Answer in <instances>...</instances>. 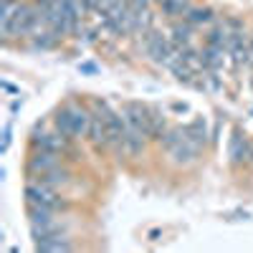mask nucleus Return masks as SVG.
Returning a JSON list of instances; mask_svg holds the SVG:
<instances>
[{
	"instance_id": "7ed1b4c3",
	"label": "nucleus",
	"mask_w": 253,
	"mask_h": 253,
	"mask_svg": "<svg viewBox=\"0 0 253 253\" xmlns=\"http://www.w3.org/2000/svg\"><path fill=\"white\" fill-rule=\"evenodd\" d=\"M56 165H58V152L38 150V152L31 157V162H28V170H31V172H38V175H43V172H48L51 167H56Z\"/></svg>"
},
{
	"instance_id": "f8f14e48",
	"label": "nucleus",
	"mask_w": 253,
	"mask_h": 253,
	"mask_svg": "<svg viewBox=\"0 0 253 253\" xmlns=\"http://www.w3.org/2000/svg\"><path fill=\"white\" fill-rule=\"evenodd\" d=\"M213 18L210 15V10L208 8H198V10H187V23H208V20Z\"/></svg>"
},
{
	"instance_id": "39448f33",
	"label": "nucleus",
	"mask_w": 253,
	"mask_h": 253,
	"mask_svg": "<svg viewBox=\"0 0 253 253\" xmlns=\"http://www.w3.org/2000/svg\"><path fill=\"white\" fill-rule=\"evenodd\" d=\"M53 124H56V129H58V134H61V137H66V139H76V134H74V119H71L69 107H63V109L53 117Z\"/></svg>"
},
{
	"instance_id": "9b49d317",
	"label": "nucleus",
	"mask_w": 253,
	"mask_h": 253,
	"mask_svg": "<svg viewBox=\"0 0 253 253\" xmlns=\"http://www.w3.org/2000/svg\"><path fill=\"white\" fill-rule=\"evenodd\" d=\"M162 10H165L167 15H182V13H187L190 8H187L185 0H162Z\"/></svg>"
},
{
	"instance_id": "9d476101",
	"label": "nucleus",
	"mask_w": 253,
	"mask_h": 253,
	"mask_svg": "<svg viewBox=\"0 0 253 253\" xmlns=\"http://www.w3.org/2000/svg\"><path fill=\"white\" fill-rule=\"evenodd\" d=\"M185 137L193 142L195 147H200V144H205V122L203 119H198V122H193L185 129Z\"/></svg>"
},
{
	"instance_id": "20e7f679",
	"label": "nucleus",
	"mask_w": 253,
	"mask_h": 253,
	"mask_svg": "<svg viewBox=\"0 0 253 253\" xmlns=\"http://www.w3.org/2000/svg\"><path fill=\"white\" fill-rule=\"evenodd\" d=\"M69 112H71V119H74V134H76V139H79V137H86L94 114H89L86 109L76 107V104H69Z\"/></svg>"
},
{
	"instance_id": "1a4fd4ad",
	"label": "nucleus",
	"mask_w": 253,
	"mask_h": 253,
	"mask_svg": "<svg viewBox=\"0 0 253 253\" xmlns=\"http://www.w3.org/2000/svg\"><path fill=\"white\" fill-rule=\"evenodd\" d=\"M223 51H225V48H220V46H210V43H208V48H205V53H203V66H208V69H218L220 63H223Z\"/></svg>"
},
{
	"instance_id": "4468645a",
	"label": "nucleus",
	"mask_w": 253,
	"mask_h": 253,
	"mask_svg": "<svg viewBox=\"0 0 253 253\" xmlns=\"http://www.w3.org/2000/svg\"><path fill=\"white\" fill-rule=\"evenodd\" d=\"M147 3H150V0H129V8L132 10H147Z\"/></svg>"
},
{
	"instance_id": "423d86ee",
	"label": "nucleus",
	"mask_w": 253,
	"mask_h": 253,
	"mask_svg": "<svg viewBox=\"0 0 253 253\" xmlns=\"http://www.w3.org/2000/svg\"><path fill=\"white\" fill-rule=\"evenodd\" d=\"M36 248L38 251H71V243L63 241L61 233H53L46 238H36Z\"/></svg>"
},
{
	"instance_id": "f03ea898",
	"label": "nucleus",
	"mask_w": 253,
	"mask_h": 253,
	"mask_svg": "<svg viewBox=\"0 0 253 253\" xmlns=\"http://www.w3.org/2000/svg\"><path fill=\"white\" fill-rule=\"evenodd\" d=\"M147 53L157 63H175V56H177L175 48L170 46V41H165L160 33H150V38H147Z\"/></svg>"
},
{
	"instance_id": "0eeeda50",
	"label": "nucleus",
	"mask_w": 253,
	"mask_h": 253,
	"mask_svg": "<svg viewBox=\"0 0 253 253\" xmlns=\"http://www.w3.org/2000/svg\"><path fill=\"white\" fill-rule=\"evenodd\" d=\"M248 157H251V144L236 134L233 142H230V160L238 165V162H243V160H248Z\"/></svg>"
},
{
	"instance_id": "2eb2a0df",
	"label": "nucleus",
	"mask_w": 253,
	"mask_h": 253,
	"mask_svg": "<svg viewBox=\"0 0 253 253\" xmlns=\"http://www.w3.org/2000/svg\"><path fill=\"white\" fill-rule=\"evenodd\" d=\"M8 144H10V126L5 124V129H3V147H0V150L5 152V150H8Z\"/></svg>"
},
{
	"instance_id": "6e6552de",
	"label": "nucleus",
	"mask_w": 253,
	"mask_h": 253,
	"mask_svg": "<svg viewBox=\"0 0 253 253\" xmlns=\"http://www.w3.org/2000/svg\"><path fill=\"white\" fill-rule=\"evenodd\" d=\"M69 170H63V167H51V170L48 172H43V175H41V180H43V182H48V185H53V187H58V185H66L69 182Z\"/></svg>"
},
{
	"instance_id": "ddd939ff",
	"label": "nucleus",
	"mask_w": 253,
	"mask_h": 253,
	"mask_svg": "<svg viewBox=\"0 0 253 253\" xmlns=\"http://www.w3.org/2000/svg\"><path fill=\"white\" fill-rule=\"evenodd\" d=\"M175 36V43H187V41H190V23L187 26H175V31H172Z\"/></svg>"
},
{
	"instance_id": "f257e3e1",
	"label": "nucleus",
	"mask_w": 253,
	"mask_h": 253,
	"mask_svg": "<svg viewBox=\"0 0 253 253\" xmlns=\"http://www.w3.org/2000/svg\"><path fill=\"white\" fill-rule=\"evenodd\" d=\"M26 203H28L31 208H53V210L61 205L56 187L48 185V182H43V180L26 185Z\"/></svg>"
},
{
	"instance_id": "dca6fc26",
	"label": "nucleus",
	"mask_w": 253,
	"mask_h": 253,
	"mask_svg": "<svg viewBox=\"0 0 253 253\" xmlns=\"http://www.w3.org/2000/svg\"><path fill=\"white\" fill-rule=\"evenodd\" d=\"M251 160H253V144H251Z\"/></svg>"
}]
</instances>
